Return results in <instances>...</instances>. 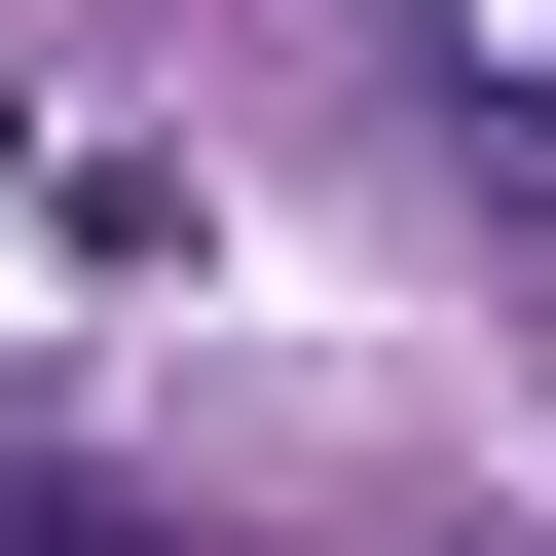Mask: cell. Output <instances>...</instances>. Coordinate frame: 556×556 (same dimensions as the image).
Here are the masks:
<instances>
[{
    "label": "cell",
    "mask_w": 556,
    "mask_h": 556,
    "mask_svg": "<svg viewBox=\"0 0 556 556\" xmlns=\"http://www.w3.org/2000/svg\"><path fill=\"white\" fill-rule=\"evenodd\" d=\"M0 556H149V519H112V482H75V445H0Z\"/></svg>",
    "instance_id": "cell-1"
}]
</instances>
